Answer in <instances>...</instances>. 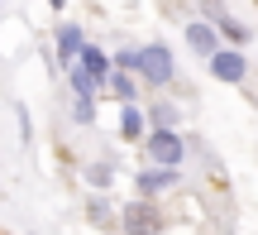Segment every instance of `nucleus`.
<instances>
[{
    "mask_svg": "<svg viewBox=\"0 0 258 235\" xmlns=\"http://www.w3.org/2000/svg\"><path fill=\"white\" fill-rule=\"evenodd\" d=\"M134 77L139 86H148V91H167V86L177 82V58L167 43H144L139 48V63H134Z\"/></svg>",
    "mask_w": 258,
    "mask_h": 235,
    "instance_id": "nucleus-1",
    "label": "nucleus"
},
{
    "mask_svg": "<svg viewBox=\"0 0 258 235\" xmlns=\"http://www.w3.org/2000/svg\"><path fill=\"white\" fill-rule=\"evenodd\" d=\"M139 144H144V159L158 163V168H182V163H186V139H182V130H148Z\"/></svg>",
    "mask_w": 258,
    "mask_h": 235,
    "instance_id": "nucleus-2",
    "label": "nucleus"
},
{
    "mask_svg": "<svg viewBox=\"0 0 258 235\" xmlns=\"http://www.w3.org/2000/svg\"><path fill=\"white\" fill-rule=\"evenodd\" d=\"M120 230L124 235H158V230H163V211H158V202L153 197L129 202V207L120 211Z\"/></svg>",
    "mask_w": 258,
    "mask_h": 235,
    "instance_id": "nucleus-3",
    "label": "nucleus"
},
{
    "mask_svg": "<svg viewBox=\"0 0 258 235\" xmlns=\"http://www.w3.org/2000/svg\"><path fill=\"white\" fill-rule=\"evenodd\" d=\"M206 63H211V77H215V82H225V86H239L244 77H249V58H244V48L220 43Z\"/></svg>",
    "mask_w": 258,
    "mask_h": 235,
    "instance_id": "nucleus-4",
    "label": "nucleus"
},
{
    "mask_svg": "<svg viewBox=\"0 0 258 235\" xmlns=\"http://www.w3.org/2000/svg\"><path fill=\"white\" fill-rule=\"evenodd\" d=\"M201 19H211V24H215V34H220L230 48H244V43H249V29H244L239 19L225 10V0H201Z\"/></svg>",
    "mask_w": 258,
    "mask_h": 235,
    "instance_id": "nucleus-5",
    "label": "nucleus"
},
{
    "mask_svg": "<svg viewBox=\"0 0 258 235\" xmlns=\"http://www.w3.org/2000/svg\"><path fill=\"white\" fill-rule=\"evenodd\" d=\"M134 187H139V197H163V192H172L177 187V168H144V173H134Z\"/></svg>",
    "mask_w": 258,
    "mask_h": 235,
    "instance_id": "nucleus-6",
    "label": "nucleus"
},
{
    "mask_svg": "<svg viewBox=\"0 0 258 235\" xmlns=\"http://www.w3.org/2000/svg\"><path fill=\"white\" fill-rule=\"evenodd\" d=\"M220 43H225V38L215 34V24H211V19H191V24H186V48H191L196 58H211Z\"/></svg>",
    "mask_w": 258,
    "mask_h": 235,
    "instance_id": "nucleus-7",
    "label": "nucleus"
},
{
    "mask_svg": "<svg viewBox=\"0 0 258 235\" xmlns=\"http://www.w3.org/2000/svg\"><path fill=\"white\" fill-rule=\"evenodd\" d=\"M77 63L91 72V82L101 86V96H105V82H110V72H115V67H110V53H105V48H96V43H86L82 53H77Z\"/></svg>",
    "mask_w": 258,
    "mask_h": 235,
    "instance_id": "nucleus-8",
    "label": "nucleus"
},
{
    "mask_svg": "<svg viewBox=\"0 0 258 235\" xmlns=\"http://www.w3.org/2000/svg\"><path fill=\"white\" fill-rule=\"evenodd\" d=\"M144 134H148V115H144V106H139V101H124V106H120V139L139 144Z\"/></svg>",
    "mask_w": 258,
    "mask_h": 235,
    "instance_id": "nucleus-9",
    "label": "nucleus"
},
{
    "mask_svg": "<svg viewBox=\"0 0 258 235\" xmlns=\"http://www.w3.org/2000/svg\"><path fill=\"white\" fill-rule=\"evenodd\" d=\"M53 43H57V63L67 67V63H77V53L86 48V34H82V24H57Z\"/></svg>",
    "mask_w": 258,
    "mask_h": 235,
    "instance_id": "nucleus-10",
    "label": "nucleus"
},
{
    "mask_svg": "<svg viewBox=\"0 0 258 235\" xmlns=\"http://www.w3.org/2000/svg\"><path fill=\"white\" fill-rule=\"evenodd\" d=\"M144 115H148V130H182L177 101H153V106H144Z\"/></svg>",
    "mask_w": 258,
    "mask_h": 235,
    "instance_id": "nucleus-11",
    "label": "nucleus"
},
{
    "mask_svg": "<svg viewBox=\"0 0 258 235\" xmlns=\"http://www.w3.org/2000/svg\"><path fill=\"white\" fill-rule=\"evenodd\" d=\"M105 96H115V101H139V77L134 72H110V82H105Z\"/></svg>",
    "mask_w": 258,
    "mask_h": 235,
    "instance_id": "nucleus-12",
    "label": "nucleus"
},
{
    "mask_svg": "<svg viewBox=\"0 0 258 235\" xmlns=\"http://www.w3.org/2000/svg\"><path fill=\"white\" fill-rule=\"evenodd\" d=\"M67 86H72V96H101V86L91 82V72L82 63H67Z\"/></svg>",
    "mask_w": 258,
    "mask_h": 235,
    "instance_id": "nucleus-13",
    "label": "nucleus"
},
{
    "mask_svg": "<svg viewBox=\"0 0 258 235\" xmlns=\"http://www.w3.org/2000/svg\"><path fill=\"white\" fill-rule=\"evenodd\" d=\"M67 120H72V125H96V96H72Z\"/></svg>",
    "mask_w": 258,
    "mask_h": 235,
    "instance_id": "nucleus-14",
    "label": "nucleus"
},
{
    "mask_svg": "<svg viewBox=\"0 0 258 235\" xmlns=\"http://www.w3.org/2000/svg\"><path fill=\"white\" fill-rule=\"evenodd\" d=\"M134 63H139V48H120V53H110L115 72H134Z\"/></svg>",
    "mask_w": 258,
    "mask_h": 235,
    "instance_id": "nucleus-15",
    "label": "nucleus"
},
{
    "mask_svg": "<svg viewBox=\"0 0 258 235\" xmlns=\"http://www.w3.org/2000/svg\"><path fill=\"white\" fill-rule=\"evenodd\" d=\"M86 216L105 226V221H110V207H105V197H91V202H86Z\"/></svg>",
    "mask_w": 258,
    "mask_h": 235,
    "instance_id": "nucleus-16",
    "label": "nucleus"
},
{
    "mask_svg": "<svg viewBox=\"0 0 258 235\" xmlns=\"http://www.w3.org/2000/svg\"><path fill=\"white\" fill-rule=\"evenodd\" d=\"M86 178H91V187L105 192V182H110V163H91V173H86Z\"/></svg>",
    "mask_w": 258,
    "mask_h": 235,
    "instance_id": "nucleus-17",
    "label": "nucleus"
}]
</instances>
